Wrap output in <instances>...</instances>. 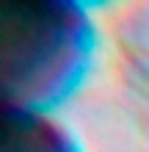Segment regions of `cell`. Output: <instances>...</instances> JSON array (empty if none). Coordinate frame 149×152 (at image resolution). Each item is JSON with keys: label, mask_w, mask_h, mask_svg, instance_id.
I'll list each match as a JSON object with an SVG mask.
<instances>
[{"label": "cell", "mask_w": 149, "mask_h": 152, "mask_svg": "<svg viewBox=\"0 0 149 152\" xmlns=\"http://www.w3.org/2000/svg\"><path fill=\"white\" fill-rule=\"evenodd\" d=\"M89 50V25L66 3H0V113L50 100Z\"/></svg>", "instance_id": "1"}, {"label": "cell", "mask_w": 149, "mask_h": 152, "mask_svg": "<svg viewBox=\"0 0 149 152\" xmlns=\"http://www.w3.org/2000/svg\"><path fill=\"white\" fill-rule=\"evenodd\" d=\"M0 152H72V144L52 124L14 111L0 113Z\"/></svg>", "instance_id": "2"}]
</instances>
